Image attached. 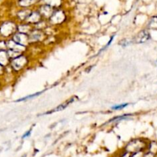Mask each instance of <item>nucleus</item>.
<instances>
[{
	"label": "nucleus",
	"mask_w": 157,
	"mask_h": 157,
	"mask_svg": "<svg viewBox=\"0 0 157 157\" xmlns=\"http://www.w3.org/2000/svg\"><path fill=\"white\" fill-rule=\"evenodd\" d=\"M30 63L29 54L23 53L16 58L10 60V67L16 75L23 72L29 66Z\"/></svg>",
	"instance_id": "obj_1"
},
{
	"label": "nucleus",
	"mask_w": 157,
	"mask_h": 157,
	"mask_svg": "<svg viewBox=\"0 0 157 157\" xmlns=\"http://www.w3.org/2000/svg\"><path fill=\"white\" fill-rule=\"evenodd\" d=\"M149 141L143 138H134L126 143L123 150L129 152L130 154L137 152H145L147 150Z\"/></svg>",
	"instance_id": "obj_2"
},
{
	"label": "nucleus",
	"mask_w": 157,
	"mask_h": 157,
	"mask_svg": "<svg viewBox=\"0 0 157 157\" xmlns=\"http://www.w3.org/2000/svg\"><path fill=\"white\" fill-rule=\"evenodd\" d=\"M18 22L13 20H6L0 24V38L9 39L17 32Z\"/></svg>",
	"instance_id": "obj_3"
},
{
	"label": "nucleus",
	"mask_w": 157,
	"mask_h": 157,
	"mask_svg": "<svg viewBox=\"0 0 157 157\" xmlns=\"http://www.w3.org/2000/svg\"><path fill=\"white\" fill-rule=\"evenodd\" d=\"M66 13L61 9H56L48 20V23L52 27H59L66 22Z\"/></svg>",
	"instance_id": "obj_4"
},
{
	"label": "nucleus",
	"mask_w": 157,
	"mask_h": 157,
	"mask_svg": "<svg viewBox=\"0 0 157 157\" xmlns=\"http://www.w3.org/2000/svg\"><path fill=\"white\" fill-rule=\"evenodd\" d=\"M30 46L31 45H39L46 41L48 36L46 31L41 29H38L33 27L32 31L28 34Z\"/></svg>",
	"instance_id": "obj_5"
},
{
	"label": "nucleus",
	"mask_w": 157,
	"mask_h": 157,
	"mask_svg": "<svg viewBox=\"0 0 157 157\" xmlns=\"http://www.w3.org/2000/svg\"><path fill=\"white\" fill-rule=\"evenodd\" d=\"M77 99H78V97H77L76 96H72V97H70L69 99H68L67 100H66V101H64L63 102H62L60 105H57L56 107L52 109H50L49 111L45 112V113H43V114H41V115H43V116H46V115H50V114H52V113H57V112L63 111V110H64L65 109L67 108L69 105H70L71 104L73 103L74 102H75Z\"/></svg>",
	"instance_id": "obj_6"
},
{
	"label": "nucleus",
	"mask_w": 157,
	"mask_h": 157,
	"mask_svg": "<svg viewBox=\"0 0 157 157\" xmlns=\"http://www.w3.org/2000/svg\"><path fill=\"white\" fill-rule=\"evenodd\" d=\"M150 39L151 35L149 30L145 29H142L141 31L139 32L136 35L135 37L132 38V42L136 44H143V43H147Z\"/></svg>",
	"instance_id": "obj_7"
},
{
	"label": "nucleus",
	"mask_w": 157,
	"mask_h": 157,
	"mask_svg": "<svg viewBox=\"0 0 157 157\" xmlns=\"http://www.w3.org/2000/svg\"><path fill=\"white\" fill-rule=\"evenodd\" d=\"M11 39H13L15 43H17V44L24 46V47L29 48L30 43L29 40L28 34H25V33L16 32V33L12 36Z\"/></svg>",
	"instance_id": "obj_8"
},
{
	"label": "nucleus",
	"mask_w": 157,
	"mask_h": 157,
	"mask_svg": "<svg viewBox=\"0 0 157 157\" xmlns=\"http://www.w3.org/2000/svg\"><path fill=\"white\" fill-rule=\"evenodd\" d=\"M38 11L39 12L43 19L48 21L50 16H52V13H53V12L55 11V9L49 6L46 5V4H42L39 10H38Z\"/></svg>",
	"instance_id": "obj_9"
},
{
	"label": "nucleus",
	"mask_w": 157,
	"mask_h": 157,
	"mask_svg": "<svg viewBox=\"0 0 157 157\" xmlns=\"http://www.w3.org/2000/svg\"><path fill=\"white\" fill-rule=\"evenodd\" d=\"M43 19V17L38 10H33L25 22H27V23L34 26L35 25H36L38 22H39Z\"/></svg>",
	"instance_id": "obj_10"
},
{
	"label": "nucleus",
	"mask_w": 157,
	"mask_h": 157,
	"mask_svg": "<svg viewBox=\"0 0 157 157\" xmlns=\"http://www.w3.org/2000/svg\"><path fill=\"white\" fill-rule=\"evenodd\" d=\"M8 49L18 51V52H21V53H26L29 50V48L24 47V46L17 44V43L13 41L11 38L7 39V49Z\"/></svg>",
	"instance_id": "obj_11"
},
{
	"label": "nucleus",
	"mask_w": 157,
	"mask_h": 157,
	"mask_svg": "<svg viewBox=\"0 0 157 157\" xmlns=\"http://www.w3.org/2000/svg\"><path fill=\"white\" fill-rule=\"evenodd\" d=\"M32 11L33 10H29V9H22L19 12H17V13H16L17 22H25L30 13H32Z\"/></svg>",
	"instance_id": "obj_12"
},
{
	"label": "nucleus",
	"mask_w": 157,
	"mask_h": 157,
	"mask_svg": "<svg viewBox=\"0 0 157 157\" xmlns=\"http://www.w3.org/2000/svg\"><path fill=\"white\" fill-rule=\"evenodd\" d=\"M134 114L132 113H126V114H123V115H120V116H115V117L112 118L110 119L109 120L106 122L104 125H108V124H113V123H120V122L123 121V120H126V119H129V118L132 117L133 116Z\"/></svg>",
	"instance_id": "obj_13"
},
{
	"label": "nucleus",
	"mask_w": 157,
	"mask_h": 157,
	"mask_svg": "<svg viewBox=\"0 0 157 157\" xmlns=\"http://www.w3.org/2000/svg\"><path fill=\"white\" fill-rule=\"evenodd\" d=\"M33 29V26L27 22H18L17 25V32L25 34H29L32 29Z\"/></svg>",
	"instance_id": "obj_14"
},
{
	"label": "nucleus",
	"mask_w": 157,
	"mask_h": 157,
	"mask_svg": "<svg viewBox=\"0 0 157 157\" xmlns=\"http://www.w3.org/2000/svg\"><path fill=\"white\" fill-rule=\"evenodd\" d=\"M10 58L7 53V50H0V65L4 67H8L10 63Z\"/></svg>",
	"instance_id": "obj_15"
},
{
	"label": "nucleus",
	"mask_w": 157,
	"mask_h": 157,
	"mask_svg": "<svg viewBox=\"0 0 157 157\" xmlns=\"http://www.w3.org/2000/svg\"><path fill=\"white\" fill-rule=\"evenodd\" d=\"M42 4H46L49 6L53 9H59L60 6L62 4V0H40Z\"/></svg>",
	"instance_id": "obj_16"
},
{
	"label": "nucleus",
	"mask_w": 157,
	"mask_h": 157,
	"mask_svg": "<svg viewBox=\"0 0 157 157\" xmlns=\"http://www.w3.org/2000/svg\"><path fill=\"white\" fill-rule=\"evenodd\" d=\"M39 1L40 0H19V6L22 9H29L31 6Z\"/></svg>",
	"instance_id": "obj_17"
},
{
	"label": "nucleus",
	"mask_w": 157,
	"mask_h": 157,
	"mask_svg": "<svg viewBox=\"0 0 157 157\" xmlns=\"http://www.w3.org/2000/svg\"><path fill=\"white\" fill-rule=\"evenodd\" d=\"M146 29L148 30H157V16H152L148 22Z\"/></svg>",
	"instance_id": "obj_18"
},
{
	"label": "nucleus",
	"mask_w": 157,
	"mask_h": 157,
	"mask_svg": "<svg viewBox=\"0 0 157 157\" xmlns=\"http://www.w3.org/2000/svg\"><path fill=\"white\" fill-rule=\"evenodd\" d=\"M44 92H45V91H39V92H37V93H33V94L29 95V96H24V97H22V98H19V99H16V100H15V102H25V101L29 100V99H33V98H36V97H37V96H40V95H41L42 93H44Z\"/></svg>",
	"instance_id": "obj_19"
},
{
	"label": "nucleus",
	"mask_w": 157,
	"mask_h": 157,
	"mask_svg": "<svg viewBox=\"0 0 157 157\" xmlns=\"http://www.w3.org/2000/svg\"><path fill=\"white\" fill-rule=\"evenodd\" d=\"M147 151H149V152L157 155V141H155V140H153V141H149Z\"/></svg>",
	"instance_id": "obj_20"
},
{
	"label": "nucleus",
	"mask_w": 157,
	"mask_h": 157,
	"mask_svg": "<svg viewBox=\"0 0 157 157\" xmlns=\"http://www.w3.org/2000/svg\"><path fill=\"white\" fill-rule=\"evenodd\" d=\"M114 37H115V36H114V35H113V36H112L111 37H110V39H109V41H108V43H107L106 44H105V46H104L103 47H102V49H101L99 51V52H98V53L96 54V55L95 56H97L100 55V54L102 53V52H104V51H105V50H106V49H108L109 47V46H110V45L112 44V43H113V39H114Z\"/></svg>",
	"instance_id": "obj_21"
},
{
	"label": "nucleus",
	"mask_w": 157,
	"mask_h": 157,
	"mask_svg": "<svg viewBox=\"0 0 157 157\" xmlns=\"http://www.w3.org/2000/svg\"><path fill=\"white\" fill-rule=\"evenodd\" d=\"M7 53H8V55H9V56H10V59H13L16 58V57H18L19 56L23 54V53H21V52H18V51L13 50V49H7Z\"/></svg>",
	"instance_id": "obj_22"
},
{
	"label": "nucleus",
	"mask_w": 157,
	"mask_h": 157,
	"mask_svg": "<svg viewBox=\"0 0 157 157\" xmlns=\"http://www.w3.org/2000/svg\"><path fill=\"white\" fill-rule=\"evenodd\" d=\"M130 105V103H128V102H124V103H120L117 104V105H115L111 107V109L113 111H117V110H121L125 109L126 107H127L128 105Z\"/></svg>",
	"instance_id": "obj_23"
},
{
	"label": "nucleus",
	"mask_w": 157,
	"mask_h": 157,
	"mask_svg": "<svg viewBox=\"0 0 157 157\" xmlns=\"http://www.w3.org/2000/svg\"><path fill=\"white\" fill-rule=\"evenodd\" d=\"M132 43H133V42H132V39H122V40H120V42L119 43V44H120V46H121L123 48H126L128 46H129V45H131Z\"/></svg>",
	"instance_id": "obj_24"
},
{
	"label": "nucleus",
	"mask_w": 157,
	"mask_h": 157,
	"mask_svg": "<svg viewBox=\"0 0 157 157\" xmlns=\"http://www.w3.org/2000/svg\"><path fill=\"white\" fill-rule=\"evenodd\" d=\"M0 50H7V39L0 38Z\"/></svg>",
	"instance_id": "obj_25"
},
{
	"label": "nucleus",
	"mask_w": 157,
	"mask_h": 157,
	"mask_svg": "<svg viewBox=\"0 0 157 157\" xmlns=\"http://www.w3.org/2000/svg\"><path fill=\"white\" fill-rule=\"evenodd\" d=\"M33 128L31 127L29 129V130H27L26 132H25V133H24L23 135L22 136V140H24V139H25V138H28V137H29L30 136H31V133H32V131H33Z\"/></svg>",
	"instance_id": "obj_26"
},
{
	"label": "nucleus",
	"mask_w": 157,
	"mask_h": 157,
	"mask_svg": "<svg viewBox=\"0 0 157 157\" xmlns=\"http://www.w3.org/2000/svg\"><path fill=\"white\" fill-rule=\"evenodd\" d=\"M131 154L129 152H126V151L122 149L120 152V157H130Z\"/></svg>",
	"instance_id": "obj_27"
},
{
	"label": "nucleus",
	"mask_w": 157,
	"mask_h": 157,
	"mask_svg": "<svg viewBox=\"0 0 157 157\" xmlns=\"http://www.w3.org/2000/svg\"><path fill=\"white\" fill-rule=\"evenodd\" d=\"M143 157H157V155L152 153V152H149V151H145L144 155H143Z\"/></svg>",
	"instance_id": "obj_28"
},
{
	"label": "nucleus",
	"mask_w": 157,
	"mask_h": 157,
	"mask_svg": "<svg viewBox=\"0 0 157 157\" xmlns=\"http://www.w3.org/2000/svg\"><path fill=\"white\" fill-rule=\"evenodd\" d=\"M143 155H144V152H137L131 154L130 157H143Z\"/></svg>",
	"instance_id": "obj_29"
},
{
	"label": "nucleus",
	"mask_w": 157,
	"mask_h": 157,
	"mask_svg": "<svg viewBox=\"0 0 157 157\" xmlns=\"http://www.w3.org/2000/svg\"><path fill=\"white\" fill-rule=\"evenodd\" d=\"M6 68L2 66V65H0V77L3 76L4 74H5L6 72Z\"/></svg>",
	"instance_id": "obj_30"
},
{
	"label": "nucleus",
	"mask_w": 157,
	"mask_h": 157,
	"mask_svg": "<svg viewBox=\"0 0 157 157\" xmlns=\"http://www.w3.org/2000/svg\"><path fill=\"white\" fill-rule=\"evenodd\" d=\"M3 85H4V83H3V81H2V77H0V89L2 88V86H3Z\"/></svg>",
	"instance_id": "obj_31"
},
{
	"label": "nucleus",
	"mask_w": 157,
	"mask_h": 157,
	"mask_svg": "<svg viewBox=\"0 0 157 157\" xmlns=\"http://www.w3.org/2000/svg\"><path fill=\"white\" fill-rule=\"evenodd\" d=\"M112 157H120V152H117V153L114 154Z\"/></svg>",
	"instance_id": "obj_32"
},
{
	"label": "nucleus",
	"mask_w": 157,
	"mask_h": 157,
	"mask_svg": "<svg viewBox=\"0 0 157 157\" xmlns=\"http://www.w3.org/2000/svg\"><path fill=\"white\" fill-rule=\"evenodd\" d=\"M22 157H26V155H22Z\"/></svg>",
	"instance_id": "obj_33"
}]
</instances>
